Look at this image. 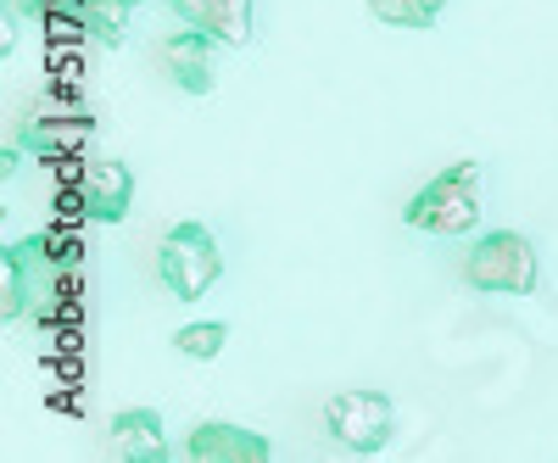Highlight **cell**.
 I'll return each instance as SVG.
<instances>
[{
	"label": "cell",
	"mask_w": 558,
	"mask_h": 463,
	"mask_svg": "<svg viewBox=\"0 0 558 463\" xmlns=\"http://www.w3.org/2000/svg\"><path fill=\"white\" fill-rule=\"evenodd\" d=\"M213 34H202V28H191L184 23L179 34H168L162 39V68H168V78L184 89V96H207V89L218 84V68H213Z\"/></svg>",
	"instance_id": "5b68a950"
},
{
	"label": "cell",
	"mask_w": 558,
	"mask_h": 463,
	"mask_svg": "<svg viewBox=\"0 0 558 463\" xmlns=\"http://www.w3.org/2000/svg\"><path fill=\"white\" fill-rule=\"evenodd\" d=\"M324 419H330V436L368 458V452H380L391 441V397L380 391H368V386H352V391H336L330 407H324Z\"/></svg>",
	"instance_id": "277c9868"
},
{
	"label": "cell",
	"mask_w": 558,
	"mask_h": 463,
	"mask_svg": "<svg viewBox=\"0 0 558 463\" xmlns=\"http://www.w3.org/2000/svg\"><path fill=\"white\" fill-rule=\"evenodd\" d=\"M84 28L101 51H118L129 34V0H84Z\"/></svg>",
	"instance_id": "30bf717a"
},
{
	"label": "cell",
	"mask_w": 558,
	"mask_h": 463,
	"mask_svg": "<svg viewBox=\"0 0 558 463\" xmlns=\"http://www.w3.org/2000/svg\"><path fill=\"white\" fill-rule=\"evenodd\" d=\"M223 341H229V324H218V318H207V324H184V330L173 336V346L184 352V357H218L223 352Z\"/></svg>",
	"instance_id": "4fadbf2b"
},
{
	"label": "cell",
	"mask_w": 558,
	"mask_h": 463,
	"mask_svg": "<svg viewBox=\"0 0 558 463\" xmlns=\"http://www.w3.org/2000/svg\"><path fill=\"white\" fill-rule=\"evenodd\" d=\"M463 280H470V291H486V296H531L542 280L536 246L520 229H492V235L475 241L470 263H463Z\"/></svg>",
	"instance_id": "7a4b0ae2"
},
{
	"label": "cell",
	"mask_w": 558,
	"mask_h": 463,
	"mask_svg": "<svg viewBox=\"0 0 558 463\" xmlns=\"http://www.w3.org/2000/svg\"><path fill=\"white\" fill-rule=\"evenodd\" d=\"M129 7H140V0H129Z\"/></svg>",
	"instance_id": "5bb4252c"
},
{
	"label": "cell",
	"mask_w": 558,
	"mask_h": 463,
	"mask_svg": "<svg viewBox=\"0 0 558 463\" xmlns=\"http://www.w3.org/2000/svg\"><path fill=\"white\" fill-rule=\"evenodd\" d=\"M78 202H84V212L96 218V223H123L129 218V202H134V173L123 162H89Z\"/></svg>",
	"instance_id": "ba28073f"
},
{
	"label": "cell",
	"mask_w": 558,
	"mask_h": 463,
	"mask_svg": "<svg viewBox=\"0 0 558 463\" xmlns=\"http://www.w3.org/2000/svg\"><path fill=\"white\" fill-rule=\"evenodd\" d=\"M363 7L375 12L380 23H391V28H430L447 0H363Z\"/></svg>",
	"instance_id": "8fae6325"
},
{
	"label": "cell",
	"mask_w": 558,
	"mask_h": 463,
	"mask_svg": "<svg viewBox=\"0 0 558 463\" xmlns=\"http://www.w3.org/2000/svg\"><path fill=\"white\" fill-rule=\"evenodd\" d=\"M173 12H179V23L213 34L229 51H246L252 45V0H173Z\"/></svg>",
	"instance_id": "8992f818"
},
{
	"label": "cell",
	"mask_w": 558,
	"mask_h": 463,
	"mask_svg": "<svg viewBox=\"0 0 558 463\" xmlns=\"http://www.w3.org/2000/svg\"><path fill=\"white\" fill-rule=\"evenodd\" d=\"M481 212H486L481 207V162H452L402 207V218L413 229H425V235H470Z\"/></svg>",
	"instance_id": "6da1fadb"
},
{
	"label": "cell",
	"mask_w": 558,
	"mask_h": 463,
	"mask_svg": "<svg viewBox=\"0 0 558 463\" xmlns=\"http://www.w3.org/2000/svg\"><path fill=\"white\" fill-rule=\"evenodd\" d=\"M218 273H223V252L213 241V229L202 223H173L162 246H157V280L173 302H196L218 285Z\"/></svg>",
	"instance_id": "3957f363"
},
{
	"label": "cell",
	"mask_w": 558,
	"mask_h": 463,
	"mask_svg": "<svg viewBox=\"0 0 558 463\" xmlns=\"http://www.w3.org/2000/svg\"><path fill=\"white\" fill-rule=\"evenodd\" d=\"M184 452L202 458V463H263V458H274L268 436L241 430V425H223V419L196 425L191 436H184Z\"/></svg>",
	"instance_id": "52a82bcc"
},
{
	"label": "cell",
	"mask_w": 558,
	"mask_h": 463,
	"mask_svg": "<svg viewBox=\"0 0 558 463\" xmlns=\"http://www.w3.org/2000/svg\"><path fill=\"white\" fill-rule=\"evenodd\" d=\"M0 318L7 324H17L23 313H28V285H23V246H7L0 252Z\"/></svg>",
	"instance_id": "7c38bea8"
},
{
	"label": "cell",
	"mask_w": 558,
	"mask_h": 463,
	"mask_svg": "<svg viewBox=\"0 0 558 463\" xmlns=\"http://www.w3.org/2000/svg\"><path fill=\"white\" fill-rule=\"evenodd\" d=\"M112 458H123V463H162L168 458V436H162V419L151 407L112 413Z\"/></svg>",
	"instance_id": "9c48e42d"
}]
</instances>
